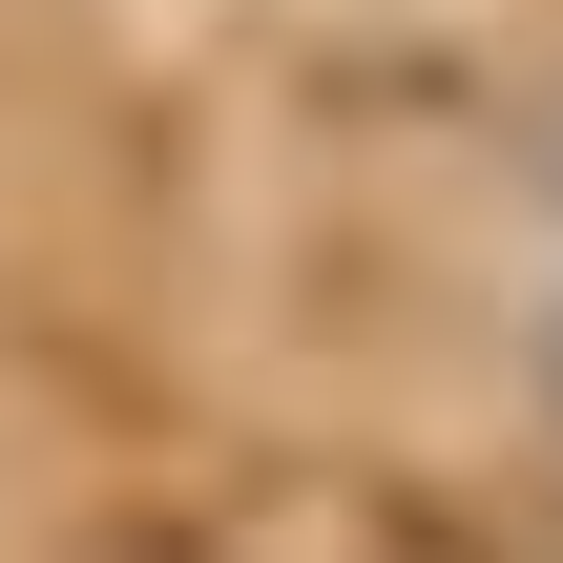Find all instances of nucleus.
Wrapping results in <instances>:
<instances>
[{"label":"nucleus","instance_id":"2","mask_svg":"<svg viewBox=\"0 0 563 563\" xmlns=\"http://www.w3.org/2000/svg\"><path fill=\"white\" fill-rule=\"evenodd\" d=\"M543 397H563V313H543Z\"/></svg>","mask_w":563,"mask_h":563},{"label":"nucleus","instance_id":"1","mask_svg":"<svg viewBox=\"0 0 563 563\" xmlns=\"http://www.w3.org/2000/svg\"><path fill=\"white\" fill-rule=\"evenodd\" d=\"M522 167H543V209H563V104H543V146H522Z\"/></svg>","mask_w":563,"mask_h":563}]
</instances>
